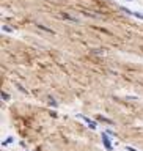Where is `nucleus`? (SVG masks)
I'll return each instance as SVG.
<instances>
[]
</instances>
